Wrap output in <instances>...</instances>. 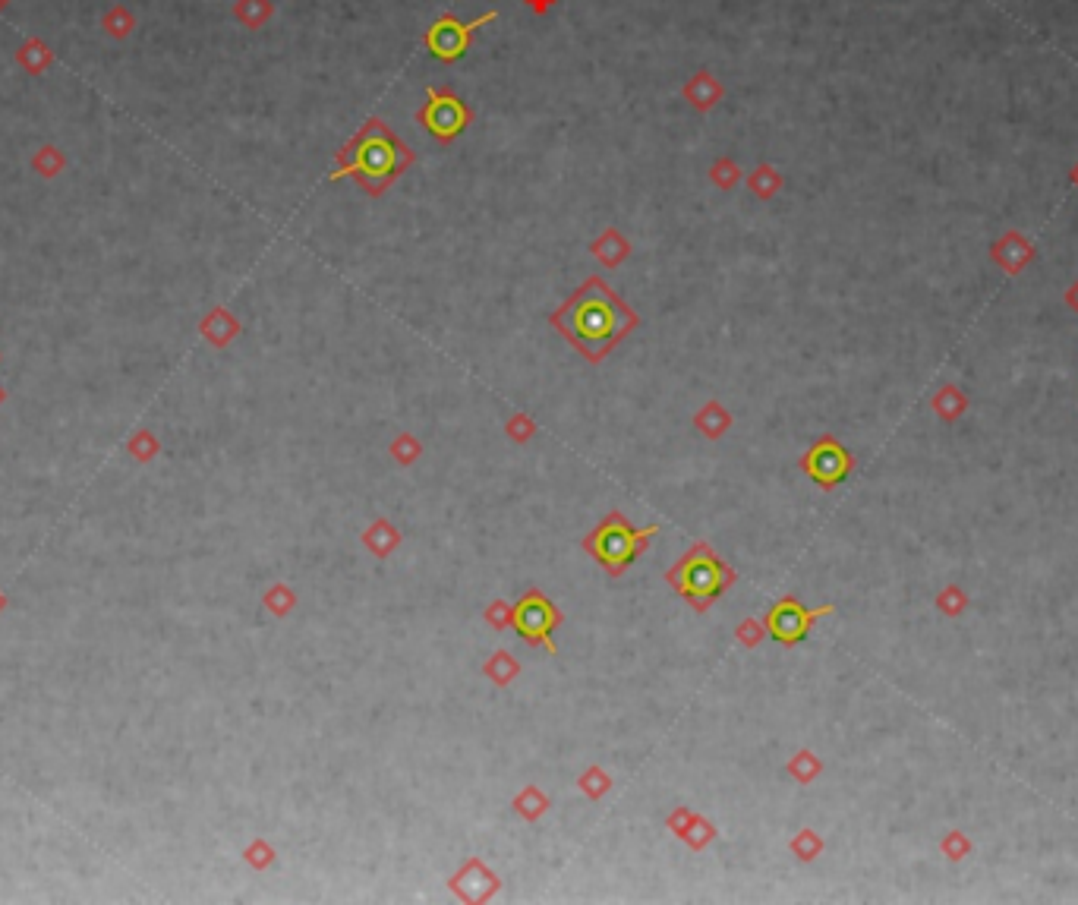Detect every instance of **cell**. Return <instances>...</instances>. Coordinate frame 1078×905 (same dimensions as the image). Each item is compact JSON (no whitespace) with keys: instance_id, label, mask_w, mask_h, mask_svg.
I'll return each mask as SVG.
<instances>
[{"instance_id":"6da1fadb","label":"cell","mask_w":1078,"mask_h":905,"mask_svg":"<svg viewBox=\"0 0 1078 905\" xmlns=\"http://www.w3.org/2000/svg\"><path fill=\"white\" fill-rule=\"evenodd\" d=\"M549 325L574 347L580 357L596 366V363H603L628 335H634V328H640V316L603 278L590 275L549 316Z\"/></svg>"},{"instance_id":"7a4b0ae2","label":"cell","mask_w":1078,"mask_h":905,"mask_svg":"<svg viewBox=\"0 0 1078 905\" xmlns=\"http://www.w3.org/2000/svg\"><path fill=\"white\" fill-rule=\"evenodd\" d=\"M413 161L417 155L395 133V127L372 114L335 152V168L328 171V180L335 183L350 177L366 196L379 199L413 168Z\"/></svg>"},{"instance_id":"3957f363","label":"cell","mask_w":1078,"mask_h":905,"mask_svg":"<svg viewBox=\"0 0 1078 905\" xmlns=\"http://www.w3.org/2000/svg\"><path fill=\"white\" fill-rule=\"evenodd\" d=\"M735 581L738 571L703 540L691 543V549L678 555V562L666 571V584L694 612H707Z\"/></svg>"},{"instance_id":"277c9868","label":"cell","mask_w":1078,"mask_h":905,"mask_svg":"<svg viewBox=\"0 0 1078 905\" xmlns=\"http://www.w3.org/2000/svg\"><path fill=\"white\" fill-rule=\"evenodd\" d=\"M659 533V524H647V527H634L625 514L618 508L609 511L603 521H599L587 537H584V552L596 565H603V571L609 578H625L628 568L650 549L653 537Z\"/></svg>"},{"instance_id":"5b68a950","label":"cell","mask_w":1078,"mask_h":905,"mask_svg":"<svg viewBox=\"0 0 1078 905\" xmlns=\"http://www.w3.org/2000/svg\"><path fill=\"white\" fill-rule=\"evenodd\" d=\"M417 123L439 146H451L473 123V108L451 86H429L426 101L417 108Z\"/></svg>"},{"instance_id":"8992f818","label":"cell","mask_w":1078,"mask_h":905,"mask_svg":"<svg viewBox=\"0 0 1078 905\" xmlns=\"http://www.w3.org/2000/svg\"><path fill=\"white\" fill-rule=\"evenodd\" d=\"M565 622V612L558 609L543 590L527 587L521 593V600L514 603V615H511V628L517 631V637L527 647H543L546 653H558V644L552 631Z\"/></svg>"},{"instance_id":"52a82bcc","label":"cell","mask_w":1078,"mask_h":905,"mask_svg":"<svg viewBox=\"0 0 1078 905\" xmlns=\"http://www.w3.org/2000/svg\"><path fill=\"white\" fill-rule=\"evenodd\" d=\"M495 19H499V10L480 13L476 19H467V23L448 10L423 32V45L435 60H439V64H458V60L470 51L476 32H480L483 26H489V23H495Z\"/></svg>"},{"instance_id":"ba28073f","label":"cell","mask_w":1078,"mask_h":905,"mask_svg":"<svg viewBox=\"0 0 1078 905\" xmlns=\"http://www.w3.org/2000/svg\"><path fill=\"white\" fill-rule=\"evenodd\" d=\"M833 606H804L798 596H779V600L766 609L763 625L766 634L773 637L782 647H795L801 644L807 634H811L814 622L823 619V615H833Z\"/></svg>"},{"instance_id":"9c48e42d","label":"cell","mask_w":1078,"mask_h":905,"mask_svg":"<svg viewBox=\"0 0 1078 905\" xmlns=\"http://www.w3.org/2000/svg\"><path fill=\"white\" fill-rule=\"evenodd\" d=\"M798 467L811 477L820 489H836L839 483L848 480V473L855 467V455L848 451L839 439L833 436H820L811 448L804 451Z\"/></svg>"},{"instance_id":"30bf717a","label":"cell","mask_w":1078,"mask_h":905,"mask_svg":"<svg viewBox=\"0 0 1078 905\" xmlns=\"http://www.w3.org/2000/svg\"><path fill=\"white\" fill-rule=\"evenodd\" d=\"M448 890L464 902H489L502 890V877L495 874L480 855H473L448 877Z\"/></svg>"},{"instance_id":"8fae6325","label":"cell","mask_w":1078,"mask_h":905,"mask_svg":"<svg viewBox=\"0 0 1078 905\" xmlns=\"http://www.w3.org/2000/svg\"><path fill=\"white\" fill-rule=\"evenodd\" d=\"M990 259H993V265H997L1003 275L1019 278V275L1028 269V265L1034 262V243H1031L1022 231L1012 228V231H1006L1000 240L990 243Z\"/></svg>"},{"instance_id":"7c38bea8","label":"cell","mask_w":1078,"mask_h":905,"mask_svg":"<svg viewBox=\"0 0 1078 905\" xmlns=\"http://www.w3.org/2000/svg\"><path fill=\"white\" fill-rule=\"evenodd\" d=\"M681 98L688 101V105L697 111V114H710L719 101L725 98V86L722 79L713 76L710 70H697L688 82L681 86Z\"/></svg>"},{"instance_id":"4fadbf2b","label":"cell","mask_w":1078,"mask_h":905,"mask_svg":"<svg viewBox=\"0 0 1078 905\" xmlns=\"http://www.w3.org/2000/svg\"><path fill=\"white\" fill-rule=\"evenodd\" d=\"M590 253L603 269H618V265H625L631 256V240L618 228H606L603 234L590 240Z\"/></svg>"},{"instance_id":"5bb4252c","label":"cell","mask_w":1078,"mask_h":905,"mask_svg":"<svg viewBox=\"0 0 1078 905\" xmlns=\"http://www.w3.org/2000/svg\"><path fill=\"white\" fill-rule=\"evenodd\" d=\"M401 540H404L401 530L391 524L388 518H376V521H372V524L363 530V537H360V543H363L372 555H376V559H388V555L401 546Z\"/></svg>"},{"instance_id":"9a60e30c","label":"cell","mask_w":1078,"mask_h":905,"mask_svg":"<svg viewBox=\"0 0 1078 905\" xmlns=\"http://www.w3.org/2000/svg\"><path fill=\"white\" fill-rule=\"evenodd\" d=\"M968 407H971L968 395L962 392L959 385H952V382L940 385V392L930 398V410H934V414H937L946 426L959 423V420L968 414Z\"/></svg>"},{"instance_id":"2e32d148","label":"cell","mask_w":1078,"mask_h":905,"mask_svg":"<svg viewBox=\"0 0 1078 905\" xmlns=\"http://www.w3.org/2000/svg\"><path fill=\"white\" fill-rule=\"evenodd\" d=\"M744 180H748V190H751L757 199H763V202L776 199V196L782 193V187H785L782 171L776 168V164H766V161H760L757 168H754L748 177H744Z\"/></svg>"},{"instance_id":"e0dca14e","label":"cell","mask_w":1078,"mask_h":905,"mask_svg":"<svg viewBox=\"0 0 1078 905\" xmlns=\"http://www.w3.org/2000/svg\"><path fill=\"white\" fill-rule=\"evenodd\" d=\"M511 808H514V814L517 817H521V820H527V824H536V820L539 817H543L549 808H552V798L543 792V789H539V786H533V783H527L521 792H517L514 795V801H511Z\"/></svg>"},{"instance_id":"ac0fdd59","label":"cell","mask_w":1078,"mask_h":905,"mask_svg":"<svg viewBox=\"0 0 1078 905\" xmlns=\"http://www.w3.org/2000/svg\"><path fill=\"white\" fill-rule=\"evenodd\" d=\"M694 426L700 429L707 439H722L732 429V414L725 410L719 401H707L697 414H694Z\"/></svg>"},{"instance_id":"d6986e66","label":"cell","mask_w":1078,"mask_h":905,"mask_svg":"<svg viewBox=\"0 0 1078 905\" xmlns=\"http://www.w3.org/2000/svg\"><path fill=\"white\" fill-rule=\"evenodd\" d=\"M483 675L489 678L495 688H508L514 678L521 675V663H517L508 650H495L489 660L483 663Z\"/></svg>"},{"instance_id":"ffe728a7","label":"cell","mask_w":1078,"mask_h":905,"mask_svg":"<svg viewBox=\"0 0 1078 905\" xmlns=\"http://www.w3.org/2000/svg\"><path fill=\"white\" fill-rule=\"evenodd\" d=\"M785 773H789L795 783L811 786L814 779L823 773V760H820L811 748H801V751L789 760V764H785Z\"/></svg>"},{"instance_id":"44dd1931","label":"cell","mask_w":1078,"mask_h":905,"mask_svg":"<svg viewBox=\"0 0 1078 905\" xmlns=\"http://www.w3.org/2000/svg\"><path fill=\"white\" fill-rule=\"evenodd\" d=\"M934 606L940 609V615H946V619H962V615L971 609V596L965 593L962 584H946V587L937 593Z\"/></svg>"},{"instance_id":"7402d4cb","label":"cell","mask_w":1078,"mask_h":905,"mask_svg":"<svg viewBox=\"0 0 1078 905\" xmlns=\"http://www.w3.org/2000/svg\"><path fill=\"white\" fill-rule=\"evenodd\" d=\"M234 16L246 29H262L268 19L275 16V4L272 0H237Z\"/></svg>"},{"instance_id":"603a6c76","label":"cell","mask_w":1078,"mask_h":905,"mask_svg":"<svg viewBox=\"0 0 1078 905\" xmlns=\"http://www.w3.org/2000/svg\"><path fill=\"white\" fill-rule=\"evenodd\" d=\"M741 177H744V171H741V164H738L732 155H719V158L710 164V180H713V187L722 190V193L735 190L738 183H741Z\"/></svg>"},{"instance_id":"cb8c5ba5","label":"cell","mask_w":1078,"mask_h":905,"mask_svg":"<svg viewBox=\"0 0 1078 905\" xmlns=\"http://www.w3.org/2000/svg\"><path fill=\"white\" fill-rule=\"evenodd\" d=\"M789 849H792V855H795L798 861H804V865H807V861H817V858L823 855L826 842H823L820 833H814L811 827H804V830H798V833L792 836Z\"/></svg>"},{"instance_id":"d4e9b609","label":"cell","mask_w":1078,"mask_h":905,"mask_svg":"<svg viewBox=\"0 0 1078 905\" xmlns=\"http://www.w3.org/2000/svg\"><path fill=\"white\" fill-rule=\"evenodd\" d=\"M577 789L584 792L590 801H599L603 795H609V789H612V776H609L603 767H599V764H593V767H587L584 773L577 776Z\"/></svg>"},{"instance_id":"484cf974","label":"cell","mask_w":1078,"mask_h":905,"mask_svg":"<svg viewBox=\"0 0 1078 905\" xmlns=\"http://www.w3.org/2000/svg\"><path fill=\"white\" fill-rule=\"evenodd\" d=\"M388 455L395 458L401 467H410L413 461L423 455V445H420V439L413 436V433H398L395 439H391V445H388Z\"/></svg>"},{"instance_id":"4316f807","label":"cell","mask_w":1078,"mask_h":905,"mask_svg":"<svg viewBox=\"0 0 1078 905\" xmlns=\"http://www.w3.org/2000/svg\"><path fill=\"white\" fill-rule=\"evenodd\" d=\"M940 852L949 861H965L974 852V842H971V836L965 830H946L943 839H940Z\"/></svg>"},{"instance_id":"83f0119b","label":"cell","mask_w":1078,"mask_h":905,"mask_svg":"<svg viewBox=\"0 0 1078 905\" xmlns=\"http://www.w3.org/2000/svg\"><path fill=\"white\" fill-rule=\"evenodd\" d=\"M713 839H716V827H713L703 814H697L694 824H691V830H688V836H684L681 842H684V846H688L691 852H703Z\"/></svg>"},{"instance_id":"f1b7e54d","label":"cell","mask_w":1078,"mask_h":905,"mask_svg":"<svg viewBox=\"0 0 1078 905\" xmlns=\"http://www.w3.org/2000/svg\"><path fill=\"white\" fill-rule=\"evenodd\" d=\"M505 429H508V439L517 442V445H524V442H530V439L536 436V423H533L527 414H514V417L505 423Z\"/></svg>"},{"instance_id":"f546056e","label":"cell","mask_w":1078,"mask_h":905,"mask_svg":"<svg viewBox=\"0 0 1078 905\" xmlns=\"http://www.w3.org/2000/svg\"><path fill=\"white\" fill-rule=\"evenodd\" d=\"M735 637H738V644H741V647L754 650V647H760V641L766 637V625H763V622H757V619H744V622L738 625Z\"/></svg>"},{"instance_id":"4dcf8cb0","label":"cell","mask_w":1078,"mask_h":905,"mask_svg":"<svg viewBox=\"0 0 1078 905\" xmlns=\"http://www.w3.org/2000/svg\"><path fill=\"white\" fill-rule=\"evenodd\" d=\"M511 615H514V606H508L505 600H495V603H489V609L483 612V619H486L495 631H505V628H511Z\"/></svg>"},{"instance_id":"1f68e13d","label":"cell","mask_w":1078,"mask_h":905,"mask_svg":"<svg viewBox=\"0 0 1078 905\" xmlns=\"http://www.w3.org/2000/svg\"><path fill=\"white\" fill-rule=\"evenodd\" d=\"M694 817H697V811H691V808H675V811L666 817V827H669L678 839H684V836H688V830H691V824H694Z\"/></svg>"},{"instance_id":"d6a6232c","label":"cell","mask_w":1078,"mask_h":905,"mask_svg":"<svg viewBox=\"0 0 1078 905\" xmlns=\"http://www.w3.org/2000/svg\"><path fill=\"white\" fill-rule=\"evenodd\" d=\"M268 609H272L275 615H287L290 609H294V593H290L284 584H278L272 593H268Z\"/></svg>"},{"instance_id":"836d02e7","label":"cell","mask_w":1078,"mask_h":905,"mask_svg":"<svg viewBox=\"0 0 1078 905\" xmlns=\"http://www.w3.org/2000/svg\"><path fill=\"white\" fill-rule=\"evenodd\" d=\"M521 4L533 13V16H549L555 10L558 0H521Z\"/></svg>"},{"instance_id":"e575fe53","label":"cell","mask_w":1078,"mask_h":905,"mask_svg":"<svg viewBox=\"0 0 1078 905\" xmlns=\"http://www.w3.org/2000/svg\"><path fill=\"white\" fill-rule=\"evenodd\" d=\"M1063 303L1069 306V310L1072 313H1078V278L1066 287V294H1063Z\"/></svg>"},{"instance_id":"d590c367","label":"cell","mask_w":1078,"mask_h":905,"mask_svg":"<svg viewBox=\"0 0 1078 905\" xmlns=\"http://www.w3.org/2000/svg\"><path fill=\"white\" fill-rule=\"evenodd\" d=\"M1069 180H1072V187L1078 190V161L1072 164V171H1069Z\"/></svg>"}]
</instances>
